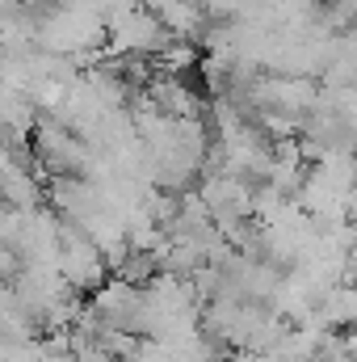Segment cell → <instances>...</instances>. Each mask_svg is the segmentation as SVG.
I'll list each match as a JSON object with an SVG mask.
<instances>
[{
  "label": "cell",
  "mask_w": 357,
  "mask_h": 362,
  "mask_svg": "<svg viewBox=\"0 0 357 362\" xmlns=\"http://www.w3.org/2000/svg\"><path fill=\"white\" fill-rule=\"evenodd\" d=\"M164 42L169 34L152 8H131L105 21V59H156Z\"/></svg>",
  "instance_id": "cell-1"
},
{
  "label": "cell",
  "mask_w": 357,
  "mask_h": 362,
  "mask_svg": "<svg viewBox=\"0 0 357 362\" xmlns=\"http://www.w3.org/2000/svg\"><path fill=\"white\" fill-rule=\"evenodd\" d=\"M59 278L76 295H89V291H97L109 278V266H105L101 249L92 245L89 236H80L76 228H68V223H63V249H59Z\"/></svg>",
  "instance_id": "cell-2"
},
{
  "label": "cell",
  "mask_w": 357,
  "mask_h": 362,
  "mask_svg": "<svg viewBox=\"0 0 357 362\" xmlns=\"http://www.w3.org/2000/svg\"><path fill=\"white\" fill-rule=\"evenodd\" d=\"M126 362H173V358L164 354V346H160V341H147V337H139V341H135V350L126 354Z\"/></svg>",
  "instance_id": "cell-3"
},
{
  "label": "cell",
  "mask_w": 357,
  "mask_h": 362,
  "mask_svg": "<svg viewBox=\"0 0 357 362\" xmlns=\"http://www.w3.org/2000/svg\"><path fill=\"white\" fill-rule=\"evenodd\" d=\"M59 4H89V0H59Z\"/></svg>",
  "instance_id": "cell-4"
}]
</instances>
